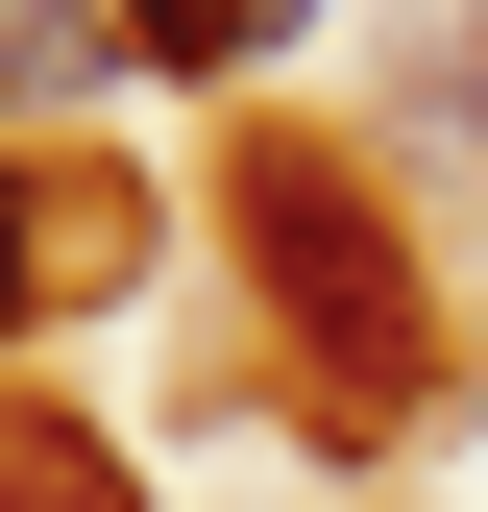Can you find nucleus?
I'll list each match as a JSON object with an SVG mask.
<instances>
[{"instance_id": "f257e3e1", "label": "nucleus", "mask_w": 488, "mask_h": 512, "mask_svg": "<svg viewBox=\"0 0 488 512\" xmlns=\"http://www.w3.org/2000/svg\"><path fill=\"white\" fill-rule=\"evenodd\" d=\"M220 220H244V269H269V317L342 366L366 415H391V391H415V244H391V196H366L342 147H244Z\"/></svg>"}, {"instance_id": "f03ea898", "label": "nucleus", "mask_w": 488, "mask_h": 512, "mask_svg": "<svg viewBox=\"0 0 488 512\" xmlns=\"http://www.w3.org/2000/svg\"><path fill=\"white\" fill-rule=\"evenodd\" d=\"M293 25H318V0H122L147 74H244V49H293Z\"/></svg>"}, {"instance_id": "7ed1b4c3", "label": "nucleus", "mask_w": 488, "mask_h": 512, "mask_svg": "<svg viewBox=\"0 0 488 512\" xmlns=\"http://www.w3.org/2000/svg\"><path fill=\"white\" fill-rule=\"evenodd\" d=\"M25 293H49V196L0 171V317H25Z\"/></svg>"}]
</instances>
